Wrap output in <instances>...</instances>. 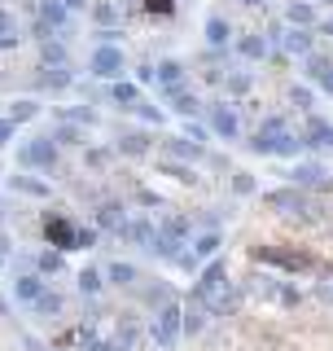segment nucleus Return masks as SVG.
I'll return each mask as SVG.
<instances>
[{"instance_id":"obj_35","label":"nucleus","mask_w":333,"mask_h":351,"mask_svg":"<svg viewBox=\"0 0 333 351\" xmlns=\"http://www.w3.org/2000/svg\"><path fill=\"white\" fill-rule=\"evenodd\" d=\"M0 40H22L18 36V18L9 14V9H0Z\"/></svg>"},{"instance_id":"obj_39","label":"nucleus","mask_w":333,"mask_h":351,"mask_svg":"<svg viewBox=\"0 0 333 351\" xmlns=\"http://www.w3.org/2000/svg\"><path fill=\"white\" fill-rule=\"evenodd\" d=\"M132 110H136V114L145 119V123H162V110H158V106H149V101H136Z\"/></svg>"},{"instance_id":"obj_17","label":"nucleus","mask_w":333,"mask_h":351,"mask_svg":"<svg viewBox=\"0 0 333 351\" xmlns=\"http://www.w3.org/2000/svg\"><path fill=\"white\" fill-rule=\"evenodd\" d=\"M119 237H127V241H140V246L149 250L158 233H153V224H149V219H127V224H123V233H119Z\"/></svg>"},{"instance_id":"obj_43","label":"nucleus","mask_w":333,"mask_h":351,"mask_svg":"<svg viewBox=\"0 0 333 351\" xmlns=\"http://www.w3.org/2000/svg\"><path fill=\"white\" fill-rule=\"evenodd\" d=\"M149 14H171V0H145Z\"/></svg>"},{"instance_id":"obj_30","label":"nucleus","mask_w":333,"mask_h":351,"mask_svg":"<svg viewBox=\"0 0 333 351\" xmlns=\"http://www.w3.org/2000/svg\"><path fill=\"white\" fill-rule=\"evenodd\" d=\"M36 312H40V316H58V312H62V294H58V290H44L40 299H36Z\"/></svg>"},{"instance_id":"obj_45","label":"nucleus","mask_w":333,"mask_h":351,"mask_svg":"<svg viewBox=\"0 0 333 351\" xmlns=\"http://www.w3.org/2000/svg\"><path fill=\"white\" fill-rule=\"evenodd\" d=\"M88 162H92V167H106V162H110V149H92V154H88Z\"/></svg>"},{"instance_id":"obj_23","label":"nucleus","mask_w":333,"mask_h":351,"mask_svg":"<svg viewBox=\"0 0 333 351\" xmlns=\"http://www.w3.org/2000/svg\"><path fill=\"white\" fill-rule=\"evenodd\" d=\"M40 53H44V62L58 66V71H66V62H71V53H66V44H62V40H44V44H40Z\"/></svg>"},{"instance_id":"obj_18","label":"nucleus","mask_w":333,"mask_h":351,"mask_svg":"<svg viewBox=\"0 0 333 351\" xmlns=\"http://www.w3.org/2000/svg\"><path fill=\"white\" fill-rule=\"evenodd\" d=\"M110 97H114V106L132 110V106L140 101V84H136V80H114V88H110Z\"/></svg>"},{"instance_id":"obj_46","label":"nucleus","mask_w":333,"mask_h":351,"mask_svg":"<svg viewBox=\"0 0 333 351\" xmlns=\"http://www.w3.org/2000/svg\"><path fill=\"white\" fill-rule=\"evenodd\" d=\"M316 84H320V88H325V93L333 97V66H329V71H325V75H320V80H316Z\"/></svg>"},{"instance_id":"obj_5","label":"nucleus","mask_w":333,"mask_h":351,"mask_svg":"<svg viewBox=\"0 0 333 351\" xmlns=\"http://www.w3.org/2000/svg\"><path fill=\"white\" fill-rule=\"evenodd\" d=\"M303 149H333V123H329V119H320V114L307 119V128H303Z\"/></svg>"},{"instance_id":"obj_26","label":"nucleus","mask_w":333,"mask_h":351,"mask_svg":"<svg viewBox=\"0 0 333 351\" xmlns=\"http://www.w3.org/2000/svg\"><path fill=\"white\" fill-rule=\"evenodd\" d=\"M166 97H171V101H175V110H180V114H184V119H193V114H202V101H197V97H193V93H184V88H180V93H166Z\"/></svg>"},{"instance_id":"obj_31","label":"nucleus","mask_w":333,"mask_h":351,"mask_svg":"<svg viewBox=\"0 0 333 351\" xmlns=\"http://www.w3.org/2000/svg\"><path fill=\"white\" fill-rule=\"evenodd\" d=\"M14 189L18 193H31V197H44V193H49V184H44V180H31V176H14Z\"/></svg>"},{"instance_id":"obj_49","label":"nucleus","mask_w":333,"mask_h":351,"mask_svg":"<svg viewBox=\"0 0 333 351\" xmlns=\"http://www.w3.org/2000/svg\"><path fill=\"white\" fill-rule=\"evenodd\" d=\"M88 351H123V347H119V343H92Z\"/></svg>"},{"instance_id":"obj_38","label":"nucleus","mask_w":333,"mask_h":351,"mask_svg":"<svg viewBox=\"0 0 333 351\" xmlns=\"http://www.w3.org/2000/svg\"><path fill=\"white\" fill-rule=\"evenodd\" d=\"M162 171H166V176H175L180 184H188V180H193V167H184V162H162Z\"/></svg>"},{"instance_id":"obj_29","label":"nucleus","mask_w":333,"mask_h":351,"mask_svg":"<svg viewBox=\"0 0 333 351\" xmlns=\"http://www.w3.org/2000/svg\"><path fill=\"white\" fill-rule=\"evenodd\" d=\"M49 141H53V145H58V149H62V145H84V132L75 128V123H62V128L53 132Z\"/></svg>"},{"instance_id":"obj_11","label":"nucleus","mask_w":333,"mask_h":351,"mask_svg":"<svg viewBox=\"0 0 333 351\" xmlns=\"http://www.w3.org/2000/svg\"><path fill=\"white\" fill-rule=\"evenodd\" d=\"M40 27L44 31H66L71 27V14H66L58 0H40Z\"/></svg>"},{"instance_id":"obj_42","label":"nucleus","mask_w":333,"mask_h":351,"mask_svg":"<svg viewBox=\"0 0 333 351\" xmlns=\"http://www.w3.org/2000/svg\"><path fill=\"white\" fill-rule=\"evenodd\" d=\"M294 106L298 110H312V88H294Z\"/></svg>"},{"instance_id":"obj_8","label":"nucleus","mask_w":333,"mask_h":351,"mask_svg":"<svg viewBox=\"0 0 333 351\" xmlns=\"http://www.w3.org/2000/svg\"><path fill=\"white\" fill-rule=\"evenodd\" d=\"M153 80L162 84V93H180L184 88V62H175V58H166L153 66Z\"/></svg>"},{"instance_id":"obj_37","label":"nucleus","mask_w":333,"mask_h":351,"mask_svg":"<svg viewBox=\"0 0 333 351\" xmlns=\"http://www.w3.org/2000/svg\"><path fill=\"white\" fill-rule=\"evenodd\" d=\"M232 193L250 197V193H254V176H250V171H237V176H232Z\"/></svg>"},{"instance_id":"obj_4","label":"nucleus","mask_w":333,"mask_h":351,"mask_svg":"<svg viewBox=\"0 0 333 351\" xmlns=\"http://www.w3.org/2000/svg\"><path fill=\"white\" fill-rule=\"evenodd\" d=\"M180 307L175 303H166L162 312H158V321H153V343H158L162 351H171L175 343H180V329H184V321H180Z\"/></svg>"},{"instance_id":"obj_24","label":"nucleus","mask_w":333,"mask_h":351,"mask_svg":"<svg viewBox=\"0 0 333 351\" xmlns=\"http://www.w3.org/2000/svg\"><path fill=\"white\" fill-rule=\"evenodd\" d=\"M106 277L114 281V285H136L140 268H136V263H110V268H106Z\"/></svg>"},{"instance_id":"obj_6","label":"nucleus","mask_w":333,"mask_h":351,"mask_svg":"<svg viewBox=\"0 0 333 351\" xmlns=\"http://www.w3.org/2000/svg\"><path fill=\"white\" fill-rule=\"evenodd\" d=\"M263 202L276 206V211H285V215H298V211H307V193L303 189H272V193H263Z\"/></svg>"},{"instance_id":"obj_1","label":"nucleus","mask_w":333,"mask_h":351,"mask_svg":"<svg viewBox=\"0 0 333 351\" xmlns=\"http://www.w3.org/2000/svg\"><path fill=\"white\" fill-rule=\"evenodd\" d=\"M228 285V263L224 259H210L202 272H197V285H193V294H188V303H202V307H210L219 299V290Z\"/></svg>"},{"instance_id":"obj_27","label":"nucleus","mask_w":333,"mask_h":351,"mask_svg":"<svg viewBox=\"0 0 333 351\" xmlns=\"http://www.w3.org/2000/svg\"><path fill=\"white\" fill-rule=\"evenodd\" d=\"M246 290H250V294H259V299H276V290H281V281L263 272V277H250V285H246Z\"/></svg>"},{"instance_id":"obj_34","label":"nucleus","mask_w":333,"mask_h":351,"mask_svg":"<svg viewBox=\"0 0 333 351\" xmlns=\"http://www.w3.org/2000/svg\"><path fill=\"white\" fill-rule=\"evenodd\" d=\"M276 303H281V307H298V303H303V290H294L290 281H281V290H276Z\"/></svg>"},{"instance_id":"obj_36","label":"nucleus","mask_w":333,"mask_h":351,"mask_svg":"<svg viewBox=\"0 0 333 351\" xmlns=\"http://www.w3.org/2000/svg\"><path fill=\"white\" fill-rule=\"evenodd\" d=\"M36 263H40V272H53V277L62 272V255H58V250H44V255H40Z\"/></svg>"},{"instance_id":"obj_32","label":"nucleus","mask_w":333,"mask_h":351,"mask_svg":"<svg viewBox=\"0 0 333 351\" xmlns=\"http://www.w3.org/2000/svg\"><path fill=\"white\" fill-rule=\"evenodd\" d=\"M101 285H106V277H101L97 268H84V272H79V290H84V294H101Z\"/></svg>"},{"instance_id":"obj_2","label":"nucleus","mask_w":333,"mask_h":351,"mask_svg":"<svg viewBox=\"0 0 333 351\" xmlns=\"http://www.w3.org/2000/svg\"><path fill=\"white\" fill-rule=\"evenodd\" d=\"M18 167H31V171H53L58 167V145L49 136H36L27 145H18Z\"/></svg>"},{"instance_id":"obj_50","label":"nucleus","mask_w":333,"mask_h":351,"mask_svg":"<svg viewBox=\"0 0 333 351\" xmlns=\"http://www.w3.org/2000/svg\"><path fill=\"white\" fill-rule=\"evenodd\" d=\"M320 31H325V36H333V18H325V22H320Z\"/></svg>"},{"instance_id":"obj_7","label":"nucleus","mask_w":333,"mask_h":351,"mask_svg":"<svg viewBox=\"0 0 333 351\" xmlns=\"http://www.w3.org/2000/svg\"><path fill=\"white\" fill-rule=\"evenodd\" d=\"M210 132L224 141H237L241 136V123H237V110L232 106H210Z\"/></svg>"},{"instance_id":"obj_47","label":"nucleus","mask_w":333,"mask_h":351,"mask_svg":"<svg viewBox=\"0 0 333 351\" xmlns=\"http://www.w3.org/2000/svg\"><path fill=\"white\" fill-rule=\"evenodd\" d=\"M320 299H329V303H333V277L320 281Z\"/></svg>"},{"instance_id":"obj_51","label":"nucleus","mask_w":333,"mask_h":351,"mask_svg":"<svg viewBox=\"0 0 333 351\" xmlns=\"http://www.w3.org/2000/svg\"><path fill=\"white\" fill-rule=\"evenodd\" d=\"M241 5H250V9H259V5H268V0H241Z\"/></svg>"},{"instance_id":"obj_40","label":"nucleus","mask_w":333,"mask_h":351,"mask_svg":"<svg viewBox=\"0 0 333 351\" xmlns=\"http://www.w3.org/2000/svg\"><path fill=\"white\" fill-rule=\"evenodd\" d=\"M71 84V71H53V75H44V88H66Z\"/></svg>"},{"instance_id":"obj_25","label":"nucleus","mask_w":333,"mask_h":351,"mask_svg":"<svg viewBox=\"0 0 333 351\" xmlns=\"http://www.w3.org/2000/svg\"><path fill=\"white\" fill-rule=\"evenodd\" d=\"M92 22H97L101 31H114V22H119V5H110V0L92 5Z\"/></svg>"},{"instance_id":"obj_21","label":"nucleus","mask_w":333,"mask_h":351,"mask_svg":"<svg viewBox=\"0 0 333 351\" xmlns=\"http://www.w3.org/2000/svg\"><path fill=\"white\" fill-rule=\"evenodd\" d=\"M228 36H232V27H228V18H206V40L215 44V49H228Z\"/></svg>"},{"instance_id":"obj_3","label":"nucleus","mask_w":333,"mask_h":351,"mask_svg":"<svg viewBox=\"0 0 333 351\" xmlns=\"http://www.w3.org/2000/svg\"><path fill=\"white\" fill-rule=\"evenodd\" d=\"M92 75L97 80H123V71H127V58H123V49L119 44H97V53H92Z\"/></svg>"},{"instance_id":"obj_19","label":"nucleus","mask_w":333,"mask_h":351,"mask_svg":"<svg viewBox=\"0 0 333 351\" xmlns=\"http://www.w3.org/2000/svg\"><path fill=\"white\" fill-rule=\"evenodd\" d=\"M119 154H127V158H145V154H149V136H145V132H123V136H119Z\"/></svg>"},{"instance_id":"obj_28","label":"nucleus","mask_w":333,"mask_h":351,"mask_svg":"<svg viewBox=\"0 0 333 351\" xmlns=\"http://www.w3.org/2000/svg\"><path fill=\"white\" fill-rule=\"evenodd\" d=\"M36 114H40V101H14V106H9V114H5V119H9V123L18 128V123H27V119H36Z\"/></svg>"},{"instance_id":"obj_41","label":"nucleus","mask_w":333,"mask_h":351,"mask_svg":"<svg viewBox=\"0 0 333 351\" xmlns=\"http://www.w3.org/2000/svg\"><path fill=\"white\" fill-rule=\"evenodd\" d=\"M329 66H333V62H325V58H307V75H312V80H320Z\"/></svg>"},{"instance_id":"obj_20","label":"nucleus","mask_w":333,"mask_h":351,"mask_svg":"<svg viewBox=\"0 0 333 351\" xmlns=\"http://www.w3.org/2000/svg\"><path fill=\"white\" fill-rule=\"evenodd\" d=\"M123 224H127V215H123V206H119V202H106L101 211H97V228H110V233H123Z\"/></svg>"},{"instance_id":"obj_14","label":"nucleus","mask_w":333,"mask_h":351,"mask_svg":"<svg viewBox=\"0 0 333 351\" xmlns=\"http://www.w3.org/2000/svg\"><path fill=\"white\" fill-rule=\"evenodd\" d=\"M44 290H49V285H44V277H36V272H27V277L14 281V299H22V303H36Z\"/></svg>"},{"instance_id":"obj_16","label":"nucleus","mask_w":333,"mask_h":351,"mask_svg":"<svg viewBox=\"0 0 333 351\" xmlns=\"http://www.w3.org/2000/svg\"><path fill=\"white\" fill-rule=\"evenodd\" d=\"M285 22L298 31H307V27H316V5H307V0H294L290 9H285Z\"/></svg>"},{"instance_id":"obj_33","label":"nucleus","mask_w":333,"mask_h":351,"mask_svg":"<svg viewBox=\"0 0 333 351\" xmlns=\"http://www.w3.org/2000/svg\"><path fill=\"white\" fill-rule=\"evenodd\" d=\"M250 88H254V75H250V71H237V75H228V93H232V97L250 93Z\"/></svg>"},{"instance_id":"obj_44","label":"nucleus","mask_w":333,"mask_h":351,"mask_svg":"<svg viewBox=\"0 0 333 351\" xmlns=\"http://www.w3.org/2000/svg\"><path fill=\"white\" fill-rule=\"evenodd\" d=\"M14 132H18V128L9 123V119H0V145H9V141H14Z\"/></svg>"},{"instance_id":"obj_13","label":"nucleus","mask_w":333,"mask_h":351,"mask_svg":"<svg viewBox=\"0 0 333 351\" xmlns=\"http://www.w3.org/2000/svg\"><path fill=\"white\" fill-rule=\"evenodd\" d=\"M237 53H241L246 62H263V58L272 53V44H268V36H241V40H237Z\"/></svg>"},{"instance_id":"obj_9","label":"nucleus","mask_w":333,"mask_h":351,"mask_svg":"<svg viewBox=\"0 0 333 351\" xmlns=\"http://www.w3.org/2000/svg\"><path fill=\"white\" fill-rule=\"evenodd\" d=\"M188 233H193V219H184V215H162L158 219V237H166L171 246H184Z\"/></svg>"},{"instance_id":"obj_15","label":"nucleus","mask_w":333,"mask_h":351,"mask_svg":"<svg viewBox=\"0 0 333 351\" xmlns=\"http://www.w3.org/2000/svg\"><path fill=\"white\" fill-rule=\"evenodd\" d=\"M281 44L285 53H294V58H312V31H281Z\"/></svg>"},{"instance_id":"obj_48","label":"nucleus","mask_w":333,"mask_h":351,"mask_svg":"<svg viewBox=\"0 0 333 351\" xmlns=\"http://www.w3.org/2000/svg\"><path fill=\"white\" fill-rule=\"evenodd\" d=\"M58 5L66 9V14H71V9H88V0H58Z\"/></svg>"},{"instance_id":"obj_10","label":"nucleus","mask_w":333,"mask_h":351,"mask_svg":"<svg viewBox=\"0 0 333 351\" xmlns=\"http://www.w3.org/2000/svg\"><path fill=\"white\" fill-rule=\"evenodd\" d=\"M166 154H171V162H188V158H206V145H197V141H188V136H171L166 141Z\"/></svg>"},{"instance_id":"obj_12","label":"nucleus","mask_w":333,"mask_h":351,"mask_svg":"<svg viewBox=\"0 0 333 351\" xmlns=\"http://www.w3.org/2000/svg\"><path fill=\"white\" fill-rule=\"evenodd\" d=\"M325 167H320V162H298V167L290 171V184L294 189H312V184H325Z\"/></svg>"},{"instance_id":"obj_22","label":"nucleus","mask_w":333,"mask_h":351,"mask_svg":"<svg viewBox=\"0 0 333 351\" xmlns=\"http://www.w3.org/2000/svg\"><path fill=\"white\" fill-rule=\"evenodd\" d=\"M206 307L202 303H188L184 307V316H180V321H184V334H202V329H206Z\"/></svg>"}]
</instances>
